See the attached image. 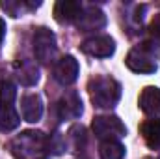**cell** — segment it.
Segmentation results:
<instances>
[{
    "label": "cell",
    "mask_w": 160,
    "mask_h": 159,
    "mask_svg": "<svg viewBox=\"0 0 160 159\" xmlns=\"http://www.w3.org/2000/svg\"><path fill=\"white\" fill-rule=\"evenodd\" d=\"M11 154L15 159H48V137L36 129L22 131L11 140Z\"/></svg>",
    "instance_id": "obj_1"
},
{
    "label": "cell",
    "mask_w": 160,
    "mask_h": 159,
    "mask_svg": "<svg viewBox=\"0 0 160 159\" xmlns=\"http://www.w3.org/2000/svg\"><path fill=\"white\" fill-rule=\"evenodd\" d=\"M160 58V51L158 45L153 41H143L142 45H136L134 49H130V52L127 54V68L134 73H155L158 69V60Z\"/></svg>",
    "instance_id": "obj_2"
},
{
    "label": "cell",
    "mask_w": 160,
    "mask_h": 159,
    "mask_svg": "<svg viewBox=\"0 0 160 159\" xmlns=\"http://www.w3.org/2000/svg\"><path fill=\"white\" fill-rule=\"evenodd\" d=\"M89 97L97 109H112L121 97V84L112 77H95L88 84Z\"/></svg>",
    "instance_id": "obj_3"
},
{
    "label": "cell",
    "mask_w": 160,
    "mask_h": 159,
    "mask_svg": "<svg viewBox=\"0 0 160 159\" xmlns=\"http://www.w3.org/2000/svg\"><path fill=\"white\" fill-rule=\"evenodd\" d=\"M15 97H17V88L11 80L2 79L0 80V131L8 133L19 127L21 116L15 109Z\"/></svg>",
    "instance_id": "obj_4"
},
{
    "label": "cell",
    "mask_w": 160,
    "mask_h": 159,
    "mask_svg": "<svg viewBox=\"0 0 160 159\" xmlns=\"http://www.w3.org/2000/svg\"><path fill=\"white\" fill-rule=\"evenodd\" d=\"M58 45H56V36L52 30L39 26L34 32V54L41 64H50L56 58Z\"/></svg>",
    "instance_id": "obj_5"
},
{
    "label": "cell",
    "mask_w": 160,
    "mask_h": 159,
    "mask_svg": "<svg viewBox=\"0 0 160 159\" xmlns=\"http://www.w3.org/2000/svg\"><path fill=\"white\" fill-rule=\"evenodd\" d=\"M91 129L101 140H118L127 135V127L118 116H95L91 122Z\"/></svg>",
    "instance_id": "obj_6"
},
{
    "label": "cell",
    "mask_w": 160,
    "mask_h": 159,
    "mask_svg": "<svg viewBox=\"0 0 160 159\" xmlns=\"http://www.w3.org/2000/svg\"><path fill=\"white\" fill-rule=\"evenodd\" d=\"M80 51L89 54V56H95V58H108L116 52V41H114V38H110L106 34L91 36V38L82 41Z\"/></svg>",
    "instance_id": "obj_7"
},
{
    "label": "cell",
    "mask_w": 160,
    "mask_h": 159,
    "mask_svg": "<svg viewBox=\"0 0 160 159\" xmlns=\"http://www.w3.org/2000/svg\"><path fill=\"white\" fill-rule=\"evenodd\" d=\"M82 99L75 90L65 92L60 101L56 103V114L60 122H67V120H77L82 114Z\"/></svg>",
    "instance_id": "obj_8"
},
{
    "label": "cell",
    "mask_w": 160,
    "mask_h": 159,
    "mask_svg": "<svg viewBox=\"0 0 160 159\" xmlns=\"http://www.w3.org/2000/svg\"><path fill=\"white\" fill-rule=\"evenodd\" d=\"M78 62L75 56L67 54V56H62L56 66H54V79L58 80L62 86H71L75 80L78 79Z\"/></svg>",
    "instance_id": "obj_9"
},
{
    "label": "cell",
    "mask_w": 160,
    "mask_h": 159,
    "mask_svg": "<svg viewBox=\"0 0 160 159\" xmlns=\"http://www.w3.org/2000/svg\"><path fill=\"white\" fill-rule=\"evenodd\" d=\"M104 25H106V15L95 6H84L77 21V28L82 32H93V30L102 28Z\"/></svg>",
    "instance_id": "obj_10"
},
{
    "label": "cell",
    "mask_w": 160,
    "mask_h": 159,
    "mask_svg": "<svg viewBox=\"0 0 160 159\" xmlns=\"http://www.w3.org/2000/svg\"><path fill=\"white\" fill-rule=\"evenodd\" d=\"M82 9H84V6L77 0H60L54 6V19L62 25L77 23Z\"/></svg>",
    "instance_id": "obj_11"
},
{
    "label": "cell",
    "mask_w": 160,
    "mask_h": 159,
    "mask_svg": "<svg viewBox=\"0 0 160 159\" xmlns=\"http://www.w3.org/2000/svg\"><path fill=\"white\" fill-rule=\"evenodd\" d=\"M21 114L30 123L39 122L43 116V101L38 94H26L21 99Z\"/></svg>",
    "instance_id": "obj_12"
},
{
    "label": "cell",
    "mask_w": 160,
    "mask_h": 159,
    "mask_svg": "<svg viewBox=\"0 0 160 159\" xmlns=\"http://www.w3.org/2000/svg\"><path fill=\"white\" fill-rule=\"evenodd\" d=\"M140 109L149 114V116H158L160 114V88L157 86H145L140 94L138 99Z\"/></svg>",
    "instance_id": "obj_13"
},
{
    "label": "cell",
    "mask_w": 160,
    "mask_h": 159,
    "mask_svg": "<svg viewBox=\"0 0 160 159\" xmlns=\"http://www.w3.org/2000/svg\"><path fill=\"white\" fill-rule=\"evenodd\" d=\"M15 73L21 84L24 86H34L39 80V68L36 66L34 60H21L15 64Z\"/></svg>",
    "instance_id": "obj_14"
},
{
    "label": "cell",
    "mask_w": 160,
    "mask_h": 159,
    "mask_svg": "<svg viewBox=\"0 0 160 159\" xmlns=\"http://www.w3.org/2000/svg\"><path fill=\"white\" fill-rule=\"evenodd\" d=\"M140 133H142V137H143V140L147 142L149 148L160 150V118L145 120L140 125Z\"/></svg>",
    "instance_id": "obj_15"
},
{
    "label": "cell",
    "mask_w": 160,
    "mask_h": 159,
    "mask_svg": "<svg viewBox=\"0 0 160 159\" xmlns=\"http://www.w3.org/2000/svg\"><path fill=\"white\" fill-rule=\"evenodd\" d=\"M101 159H123L125 157V146L119 140H102L99 146Z\"/></svg>",
    "instance_id": "obj_16"
},
{
    "label": "cell",
    "mask_w": 160,
    "mask_h": 159,
    "mask_svg": "<svg viewBox=\"0 0 160 159\" xmlns=\"http://www.w3.org/2000/svg\"><path fill=\"white\" fill-rule=\"evenodd\" d=\"M65 140H67V146L73 152H80L86 144V129L82 125H73L69 129V133L65 135Z\"/></svg>",
    "instance_id": "obj_17"
},
{
    "label": "cell",
    "mask_w": 160,
    "mask_h": 159,
    "mask_svg": "<svg viewBox=\"0 0 160 159\" xmlns=\"http://www.w3.org/2000/svg\"><path fill=\"white\" fill-rule=\"evenodd\" d=\"M0 6H2V9H4L6 13H9L11 17H19L24 8L30 9V8H28V2H19V0H6V2H2Z\"/></svg>",
    "instance_id": "obj_18"
},
{
    "label": "cell",
    "mask_w": 160,
    "mask_h": 159,
    "mask_svg": "<svg viewBox=\"0 0 160 159\" xmlns=\"http://www.w3.org/2000/svg\"><path fill=\"white\" fill-rule=\"evenodd\" d=\"M149 34H151V38L155 41L160 43V13H157L151 19V23H149Z\"/></svg>",
    "instance_id": "obj_19"
},
{
    "label": "cell",
    "mask_w": 160,
    "mask_h": 159,
    "mask_svg": "<svg viewBox=\"0 0 160 159\" xmlns=\"http://www.w3.org/2000/svg\"><path fill=\"white\" fill-rule=\"evenodd\" d=\"M4 36H6V23H4V19H0V43L4 40Z\"/></svg>",
    "instance_id": "obj_20"
},
{
    "label": "cell",
    "mask_w": 160,
    "mask_h": 159,
    "mask_svg": "<svg viewBox=\"0 0 160 159\" xmlns=\"http://www.w3.org/2000/svg\"><path fill=\"white\" fill-rule=\"evenodd\" d=\"M158 159H160V157H158Z\"/></svg>",
    "instance_id": "obj_21"
}]
</instances>
